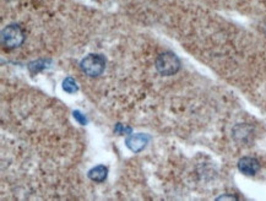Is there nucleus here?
Here are the masks:
<instances>
[{
    "label": "nucleus",
    "mask_w": 266,
    "mask_h": 201,
    "mask_svg": "<svg viewBox=\"0 0 266 201\" xmlns=\"http://www.w3.org/2000/svg\"><path fill=\"white\" fill-rule=\"evenodd\" d=\"M154 65L160 75L171 76L177 74L181 69V60L172 52H165L156 58Z\"/></svg>",
    "instance_id": "f257e3e1"
},
{
    "label": "nucleus",
    "mask_w": 266,
    "mask_h": 201,
    "mask_svg": "<svg viewBox=\"0 0 266 201\" xmlns=\"http://www.w3.org/2000/svg\"><path fill=\"white\" fill-rule=\"evenodd\" d=\"M25 42V33L18 25H8L2 30V46L4 48L14 49Z\"/></svg>",
    "instance_id": "f03ea898"
},
{
    "label": "nucleus",
    "mask_w": 266,
    "mask_h": 201,
    "mask_svg": "<svg viewBox=\"0 0 266 201\" xmlns=\"http://www.w3.org/2000/svg\"><path fill=\"white\" fill-rule=\"evenodd\" d=\"M80 68L90 77H97L102 75L106 68V60L100 54H87L80 63Z\"/></svg>",
    "instance_id": "7ed1b4c3"
},
{
    "label": "nucleus",
    "mask_w": 266,
    "mask_h": 201,
    "mask_svg": "<svg viewBox=\"0 0 266 201\" xmlns=\"http://www.w3.org/2000/svg\"><path fill=\"white\" fill-rule=\"evenodd\" d=\"M150 136L147 134H132L125 139V145L132 152L138 153L147 146Z\"/></svg>",
    "instance_id": "20e7f679"
},
{
    "label": "nucleus",
    "mask_w": 266,
    "mask_h": 201,
    "mask_svg": "<svg viewBox=\"0 0 266 201\" xmlns=\"http://www.w3.org/2000/svg\"><path fill=\"white\" fill-rule=\"evenodd\" d=\"M238 169L240 173H243L244 175H248V177H253L260 169V163L258 162V160L253 159V157H243L238 161Z\"/></svg>",
    "instance_id": "39448f33"
},
{
    "label": "nucleus",
    "mask_w": 266,
    "mask_h": 201,
    "mask_svg": "<svg viewBox=\"0 0 266 201\" xmlns=\"http://www.w3.org/2000/svg\"><path fill=\"white\" fill-rule=\"evenodd\" d=\"M87 175L92 182H96V183H102V182H104L107 179L108 168L103 165H98V166H96L95 168L90 169Z\"/></svg>",
    "instance_id": "423d86ee"
},
{
    "label": "nucleus",
    "mask_w": 266,
    "mask_h": 201,
    "mask_svg": "<svg viewBox=\"0 0 266 201\" xmlns=\"http://www.w3.org/2000/svg\"><path fill=\"white\" fill-rule=\"evenodd\" d=\"M250 132H252V129L249 128V125H237V128L234 129V138H240L244 141L250 136Z\"/></svg>",
    "instance_id": "0eeeda50"
},
{
    "label": "nucleus",
    "mask_w": 266,
    "mask_h": 201,
    "mask_svg": "<svg viewBox=\"0 0 266 201\" xmlns=\"http://www.w3.org/2000/svg\"><path fill=\"white\" fill-rule=\"evenodd\" d=\"M48 64H51V60H46V59H39L36 61H32V63L29 64V69L32 74L39 73V71L46 69Z\"/></svg>",
    "instance_id": "6e6552de"
},
{
    "label": "nucleus",
    "mask_w": 266,
    "mask_h": 201,
    "mask_svg": "<svg viewBox=\"0 0 266 201\" xmlns=\"http://www.w3.org/2000/svg\"><path fill=\"white\" fill-rule=\"evenodd\" d=\"M63 90L68 92V94H75L79 87H77L75 80H74L73 77H66L63 81Z\"/></svg>",
    "instance_id": "1a4fd4ad"
},
{
    "label": "nucleus",
    "mask_w": 266,
    "mask_h": 201,
    "mask_svg": "<svg viewBox=\"0 0 266 201\" xmlns=\"http://www.w3.org/2000/svg\"><path fill=\"white\" fill-rule=\"evenodd\" d=\"M73 116H74V118H75L76 122L79 123V124H81V125L87 124V119H86V117L83 116V114L80 112V110H74Z\"/></svg>",
    "instance_id": "9d476101"
},
{
    "label": "nucleus",
    "mask_w": 266,
    "mask_h": 201,
    "mask_svg": "<svg viewBox=\"0 0 266 201\" xmlns=\"http://www.w3.org/2000/svg\"><path fill=\"white\" fill-rule=\"evenodd\" d=\"M114 132L118 135H126V134H130L131 132V128H125V126H123L122 124H117L116 126H114Z\"/></svg>",
    "instance_id": "9b49d317"
},
{
    "label": "nucleus",
    "mask_w": 266,
    "mask_h": 201,
    "mask_svg": "<svg viewBox=\"0 0 266 201\" xmlns=\"http://www.w3.org/2000/svg\"><path fill=\"white\" fill-rule=\"evenodd\" d=\"M217 200H218V201H219V200H238V197L233 196V195H228V194H226V195H222V196L217 197Z\"/></svg>",
    "instance_id": "f8f14e48"
}]
</instances>
